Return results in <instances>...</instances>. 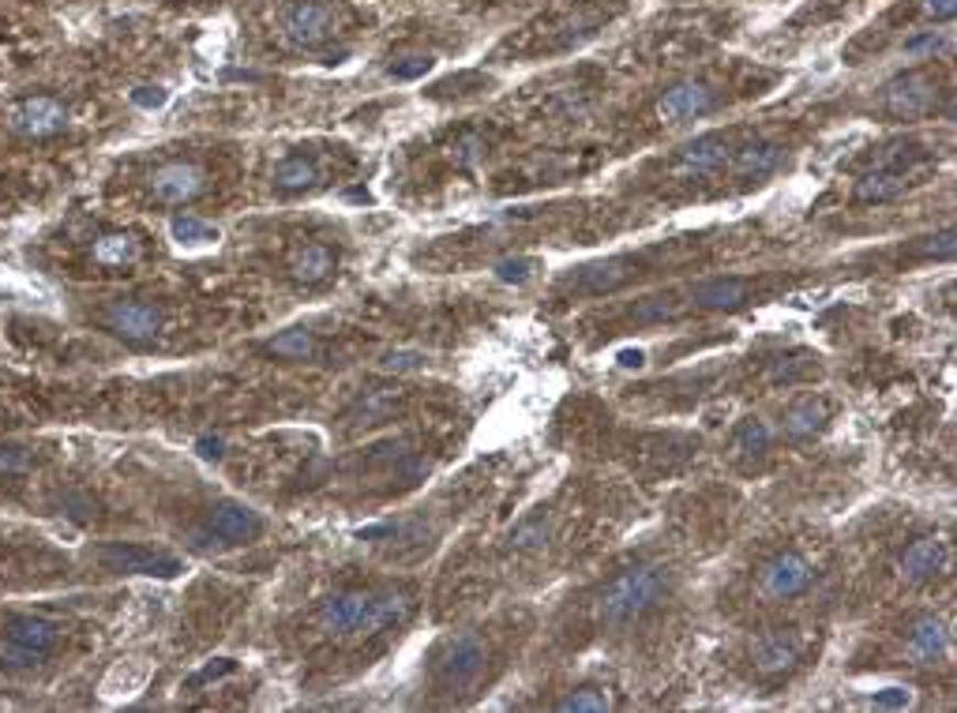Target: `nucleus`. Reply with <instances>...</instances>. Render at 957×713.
<instances>
[{
	"mask_svg": "<svg viewBox=\"0 0 957 713\" xmlns=\"http://www.w3.org/2000/svg\"><path fill=\"white\" fill-rule=\"evenodd\" d=\"M669 593V571L658 563H642L616 574L597 597V624L605 630H624L653 612Z\"/></svg>",
	"mask_w": 957,
	"mask_h": 713,
	"instance_id": "f257e3e1",
	"label": "nucleus"
},
{
	"mask_svg": "<svg viewBox=\"0 0 957 713\" xmlns=\"http://www.w3.org/2000/svg\"><path fill=\"white\" fill-rule=\"evenodd\" d=\"M485 661H488L485 643H481L473 630H462V635H454V638H447V643H443V650L436 654L432 672H436V680H440L443 688L459 691V688H470V683L477 680L481 669H485Z\"/></svg>",
	"mask_w": 957,
	"mask_h": 713,
	"instance_id": "f03ea898",
	"label": "nucleus"
},
{
	"mask_svg": "<svg viewBox=\"0 0 957 713\" xmlns=\"http://www.w3.org/2000/svg\"><path fill=\"white\" fill-rule=\"evenodd\" d=\"M334 26H339V12H334V4H327V0H297V4H289L286 12H282V34H286L297 50H316V45H323L334 34Z\"/></svg>",
	"mask_w": 957,
	"mask_h": 713,
	"instance_id": "7ed1b4c3",
	"label": "nucleus"
},
{
	"mask_svg": "<svg viewBox=\"0 0 957 713\" xmlns=\"http://www.w3.org/2000/svg\"><path fill=\"white\" fill-rule=\"evenodd\" d=\"M938 102L935 79H927L924 72H905V76L890 79L882 87V113H890L893 121H916L927 117Z\"/></svg>",
	"mask_w": 957,
	"mask_h": 713,
	"instance_id": "20e7f679",
	"label": "nucleus"
},
{
	"mask_svg": "<svg viewBox=\"0 0 957 713\" xmlns=\"http://www.w3.org/2000/svg\"><path fill=\"white\" fill-rule=\"evenodd\" d=\"M8 128H12L15 135H23V140H50V135L68 128V109L50 95L23 98V102L8 113Z\"/></svg>",
	"mask_w": 957,
	"mask_h": 713,
	"instance_id": "39448f33",
	"label": "nucleus"
},
{
	"mask_svg": "<svg viewBox=\"0 0 957 713\" xmlns=\"http://www.w3.org/2000/svg\"><path fill=\"white\" fill-rule=\"evenodd\" d=\"M207 191V173L204 166L196 162H166L151 173V196L158 204H169V207H180V204H191Z\"/></svg>",
	"mask_w": 957,
	"mask_h": 713,
	"instance_id": "423d86ee",
	"label": "nucleus"
},
{
	"mask_svg": "<svg viewBox=\"0 0 957 713\" xmlns=\"http://www.w3.org/2000/svg\"><path fill=\"white\" fill-rule=\"evenodd\" d=\"M811 579H815V571H811V563L804 560V556L781 552L759 571V590H762V597H770V601H789V597H796V593H804L811 586Z\"/></svg>",
	"mask_w": 957,
	"mask_h": 713,
	"instance_id": "0eeeda50",
	"label": "nucleus"
},
{
	"mask_svg": "<svg viewBox=\"0 0 957 713\" xmlns=\"http://www.w3.org/2000/svg\"><path fill=\"white\" fill-rule=\"evenodd\" d=\"M102 323L124 342H151L162 331V312L147 300H117L102 312Z\"/></svg>",
	"mask_w": 957,
	"mask_h": 713,
	"instance_id": "6e6552de",
	"label": "nucleus"
},
{
	"mask_svg": "<svg viewBox=\"0 0 957 713\" xmlns=\"http://www.w3.org/2000/svg\"><path fill=\"white\" fill-rule=\"evenodd\" d=\"M98 560L117 574H158V579H173V574L180 571V563L173 560V556L151 552V548H140V545H102L98 548Z\"/></svg>",
	"mask_w": 957,
	"mask_h": 713,
	"instance_id": "1a4fd4ad",
	"label": "nucleus"
},
{
	"mask_svg": "<svg viewBox=\"0 0 957 713\" xmlns=\"http://www.w3.org/2000/svg\"><path fill=\"white\" fill-rule=\"evenodd\" d=\"M717 106V95L710 84L702 79H683V84L669 87L658 102V117L664 124H680V121H695V117L710 113Z\"/></svg>",
	"mask_w": 957,
	"mask_h": 713,
	"instance_id": "9d476101",
	"label": "nucleus"
},
{
	"mask_svg": "<svg viewBox=\"0 0 957 713\" xmlns=\"http://www.w3.org/2000/svg\"><path fill=\"white\" fill-rule=\"evenodd\" d=\"M369 597L372 590H339L331 593V597L319 601L316 608V627L323 630V635H353L364 616V608H369Z\"/></svg>",
	"mask_w": 957,
	"mask_h": 713,
	"instance_id": "9b49d317",
	"label": "nucleus"
},
{
	"mask_svg": "<svg viewBox=\"0 0 957 713\" xmlns=\"http://www.w3.org/2000/svg\"><path fill=\"white\" fill-rule=\"evenodd\" d=\"M414 593L409 590H376L369 597V608H364V616H361V624H358V635H364V638H372V635H380V630H391V627H398V624H406L409 616H414Z\"/></svg>",
	"mask_w": 957,
	"mask_h": 713,
	"instance_id": "f8f14e48",
	"label": "nucleus"
},
{
	"mask_svg": "<svg viewBox=\"0 0 957 713\" xmlns=\"http://www.w3.org/2000/svg\"><path fill=\"white\" fill-rule=\"evenodd\" d=\"M733 158V147L722 132H706L698 140H691L688 147L680 151V162H676V173L680 177H706V173H717L728 166Z\"/></svg>",
	"mask_w": 957,
	"mask_h": 713,
	"instance_id": "ddd939ff",
	"label": "nucleus"
},
{
	"mask_svg": "<svg viewBox=\"0 0 957 713\" xmlns=\"http://www.w3.org/2000/svg\"><path fill=\"white\" fill-rule=\"evenodd\" d=\"M631 260H605V263H590V267H579L574 274L563 278V289L568 294H613V289L624 286L631 278Z\"/></svg>",
	"mask_w": 957,
	"mask_h": 713,
	"instance_id": "4468645a",
	"label": "nucleus"
},
{
	"mask_svg": "<svg viewBox=\"0 0 957 713\" xmlns=\"http://www.w3.org/2000/svg\"><path fill=\"white\" fill-rule=\"evenodd\" d=\"M946 563V545L938 537H916L905 552L898 556V574L909 582V586H920V582L935 579Z\"/></svg>",
	"mask_w": 957,
	"mask_h": 713,
	"instance_id": "2eb2a0df",
	"label": "nucleus"
},
{
	"mask_svg": "<svg viewBox=\"0 0 957 713\" xmlns=\"http://www.w3.org/2000/svg\"><path fill=\"white\" fill-rule=\"evenodd\" d=\"M207 529H215L222 541H252V537L263 534V518L255 515L252 507L244 504H233V500H226V504H215L211 511H207Z\"/></svg>",
	"mask_w": 957,
	"mask_h": 713,
	"instance_id": "dca6fc26",
	"label": "nucleus"
},
{
	"mask_svg": "<svg viewBox=\"0 0 957 713\" xmlns=\"http://www.w3.org/2000/svg\"><path fill=\"white\" fill-rule=\"evenodd\" d=\"M800 661V646L796 638L785 635V630H766L751 643V665L762 676H781L789 672L792 665Z\"/></svg>",
	"mask_w": 957,
	"mask_h": 713,
	"instance_id": "f3484780",
	"label": "nucleus"
},
{
	"mask_svg": "<svg viewBox=\"0 0 957 713\" xmlns=\"http://www.w3.org/2000/svg\"><path fill=\"white\" fill-rule=\"evenodd\" d=\"M403 402H406V395L398 387H372V391H364L350 409H345L342 420L350 428H372V425H380V420L395 417L398 409H403Z\"/></svg>",
	"mask_w": 957,
	"mask_h": 713,
	"instance_id": "a211bd4d",
	"label": "nucleus"
},
{
	"mask_svg": "<svg viewBox=\"0 0 957 713\" xmlns=\"http://www.w3.org/2000/svg\"><path fill=\"white\" fill-rule=\"evenodd\" d=\"M747 294H751L747 278H710L691 289V305L706 308V312H728V308H740Z\"/></svg>",
	"mask_w": 957,
	"mask_h": 713,
	"instance_id": "6ab92c4d",
	"label": "nucleus"
},
{
	"mask_svg": "<svg viewBox=\"0 0 957 713\" xmlns=\"http://www.w3.org/2000/svg\"><path fill=\"white\" fill-rule=\"evenodd\" d=\"M946 654V627L943 619L935 616H920L913 627H909V657L916 665H932Z\"/></svg>",
	"mask_w": 957,
	"mask_h": 713,
	"instance_id": "aec40b11",
	"label": "nucleus"
},
{
	"mask_svg": "<svg viewBox=\"0 0 957 713\" xmlns=\"http://www.w3.org/2000/svg\"><path fill=\"white\" fill-rule=\"evenodd\" d=\"M151 676V665L143 657H132V661H117L109 676L102 680V699L106 702H121V699H132L135 691H143Z\"/></svg>",
	"mask_w": 957,
	"mask_h": 713,
	"instance_id": "412c9836",
	"label": "nucleus"
},
{
	"mask_svg": "<svg viewBox=\"0 0 957 713\" xmlns=\"http://www.w3.org/2000/svg\"><path fill=\"white\" fill-rule=\"evenodd\" d=\"M334 271V252L327 249V244H308V249H300L294 260H289V278L297 282V286H319L323 278H331Z\"/></svg>",
	"mask_w": 957,
	"mask_h": 713,
	"instance_id": "4be33fe9",
	"label": "nucleus"
},
{
	"mask_svg": "<svg viewBox=\"0 0 957 713\" xmlns=\"http://www.w3.org/2000/svg\"><path fill=\"white\" fill-rule=\"evenodd\" d=\"M905 173H893V169H868L853 188V199L856 204H890L905 191Z\"/></svg>",
	"mask_w": 957,
	"mask_h": 713,
	"instance_id": "5701e85b",
	"label": "nucleus"
},
{
	"mask_svg": "<svg viewBox=\"0 0 957 713\" xmlns=\"http://www.w3.org/2000/svg\"><path fill=\"white\" fill-rule=\"evenodd\" d=\"M823 425H826V402L823 398L796 402V406H789L785 417H781V432H785L789 440H811L815 432H823Z\"/></svg>",
	"mask_w": 957,
	"mask_h": 713,
	"instance_id": "b1692460",
	"label": "nucleus"
},
{
	"mask_svg": "<svg viewBox=\"0 0 957 713\" xmlns=\"http://www.w3.org/2000/svg\"><path fill=\"white\" fill-rule=\"evenodd\" d=\"M781 158H785V151L778 143H751V147L736 151L728 158V166H733L736 177H766V173L781 166Z\"/></svg>",
	"mask_w": 957,
	"mask_h": 713,
	"instance_id": "393cba45",
	"label": "nucleus"
},
{
	"mask_svg": "<svg viewBox=\"0 0 957 713\" xmlns=\"http://www.w3.org/2000/svg\"><path fill=\"white\" fill-rule=\"evenodd\" d=\"M90 255H95L98 267H132L143 255V249L132 233H102L95 241V249H90Z\"/></svg>",
	"mask_w": 957,
	"mask_h": 713,
	"instance_id": "a878e982",
	"label": "nucleus"
},
{
	"mask_svg": "<svg viewBox=\"0 0 957 713\" xmlns=\"http://www.w3.org/2000/svg\"><path fill=\"white\" fill-rule=\"evenodd\" d=\"M766 451H770V428H766L759 417L740 420L733 432V443H728V454H733L736 462H751V459H762Z\"/></svg>",
	"mask_w": 957,
	"mask_h": 713,
	"instance_id": "bb28decb",
	"label": "nucleus"
},
{
	"mask_svg": "<svg viewBox=\"0 0 957 713\" xmlns=\"http://www.w3.org/2000/svg\"><path fill=\"white\" fill-rule=\"evenodd\" d=\"M8 638H12V643H23V646H34V650H42V654H50L53 646H57V638H61V627L50 624V619H42V616H20V619H12V624H8Z\"/></svg>",
	"mask_w": 957,
	"mask_h": 713,
	"instance_id": "cd10ccee",
	"label": "nucleus"
},
{
	"mask_svg": "<svg viewBox=\"0 0 957 713\" xmlns=\"http://www.w3.org/2000/svg\"><path fill=\"white\" fill-rule=\"evenodd\" d=\"M271 180H275L278 191H305L319 180V166L312 158H305V154H289V158H282L275 166Z\"/></svg>",
	"mask_w": 957,
	"mask_h": 713,
	"instance_id": "c85d7f7f",
	"label": "nucleus"
},
{
	"mask_svg": "<svg viewBox=\"0 0 957 713\" xmlns=\"http://www.w3.org/2000/svg\"><path fill=\"white\" fill-rule=\"evenodd\" d=\"M263 350L271 356H282V361H308V356L316 353V338L312 331H305V327H289V331L267 338Z\"/></svg>",
	"mask_w": 957,
	"mask_h": 713,
	"instance_id": "c756f323",
	"label": "nucleus"
},
{
	"mask_svg": "<svg viewBox=\"0 0 957 713\" xmlns=\"http://www.w3.org/2000/svg\"><path fill=\"white\" fill-rule=\"evenodd\" d=\"M549 537H552L549 518L534 515V518H526V523H518L515 529H510L507 548H510V552H537V548L549 545Z\"/></svg>",
	"mask_w": 957,
	"mask_h": 713,
	"instance_id": "7c9ffc66",
	"label": "nucleus"
},
{
	"mask_svg": "<svg viewBox=\"0 0 957 713\" xmlns=\"http://www.w3.org/2000/svg\"><path fill=\"white\" fill-rule=\"evenodd\" d=\"M920 158H924V151H920L916 143L898 140V143H887V147H882L879 154H875V158H871V169H893V173H905V169L913 166V162H920Z\"/></svg>",
	"mask_w": 957,
	"mask_h": 713,
	"instance_id": "2f4dec72",
	"label": "nucleus"
},
{
	"mask_svg": "<svg viewBox=\"0 0 957 713\" xmlns=\"http://www.w3.org/2000/svg\"><path fill=\"white\" fill-rule=\"evenodd\" d=\"M556 710H563V713H605V710H613V699H608L601 688H579V691L563 694V699L556 702Z\"/></svg>",
	"mask_w": 957,
	"mask_h": 713,
	"instance_id": "473e14b6",
	"label": "nucleus"
},
{
	"mask_svg": "<svg viewBox=\"0 0 957 713\" xmlns=\"http://www.w3.org/2000/svg\"><path fill=\"white\" fill-rule=\"evenodd\" d=\"M169 233L177 244H207V241H218V230L215 226H207L204 218L196 215H177L169 222Z\"/></svg>",
	"mask_w": 957,
	"mask_h": 713,
	"instance_id": "72a5a7b5",
	"label": "nucleus"
},
{
	"mask_svg": "<svg viewBox=\"0 0 957 713\" xmlns=\"http://www.w3.org/2000/svg\"><path fill=\"white\" fill-rule=\"evenodd\" d=\"M45 654L34 650V646H23V643H12L8 638L4 646H0V669H34V665H42Z\"/></svg>",
	"mask_w": 957,
	"mask_h": 713,
	"instance_id": "f704fd0d",
	"label": "nucleus"
},
{
	"mask_svg": "<svg viewBox=\"0 0 957 713\" xmlns=\"http://www.w3.org/2000/svg\"><path fill=\"white\" fill-rule=\"evenodd\" d=\"M380 369L383 372H421L425 369V353L421 350H391V353H383V361H380Z\"/></svg>",
	"mask_w": 957,
	"mask_h": 713,
	"instance_id": "c9c22d12",
	"label": "nucleus"
},
{
	"mask_svg": "<svg viewBox=\"0 0 957 713\" xmlns=\"http://www.w3.org/2000/svg\"><path fill=\"white\" fill-rule=\"evenodd\" d=\"M432 57H428V53H417V57H406L403 64H391L387 68V76L391 79H398V84H409V79H421L425 72H432Z\"/></svg>",
	"mask_w": 957,
	"mask_h": 713,
	"instance_id": "e433bc0d",
	"label": "nucleus"
},
{
	"mask_svg": "<svg viewBox=\"0 0 957 713\" xmlns=\"http://www.w3.org/2000/svg\"><path fill=\"white\" fill-rule=\"evenodd\" d=\"M913 255H924V260H950V255H954V230L924 237V244H916Z\"/></svg>",
	"mask_w": 957,
	"mask_h": 713,
	"instance_id": "4c0bfd02",
	"label": "nucleus"
},
{
	"mask_svg": "<svg viewBox=\"0 0 957 713\" xmlns=\"http://www.w3.org/2000/svg\"><path fill=\"white\" fill-rule=\"evenodd\" d=\"M534 271H537L534 260H499L496 263V278L499 282H515V286H522Z\"/></svg>",
	"mask_w": 957,
	"mask_h": 713,
	"instance_id": "58836bf2",
	"label": "nucleus"
},
{
	"mask_svg": "<svg viewBox=\"0 0 957 713\" xmlns=\"http://www.w3.org/2000/svg\"><path fill=\"white\" fill-rule=\"evenodd\" d=\"M481 151H485V140H481V135H462V140H454L451 158L459 162V166H470V162L481 158Z\"/></svg>",
	"mask_w": 957,
	"mask_h": 713,
	"instance_id": "ea45409f",
	"label": "nucleus"
},
{
	"mask_svg": "<svg viewBox=\"0 0 957 713\" xmlns=\"http://www.w3.org/2000/svg\"><path fill=\"white\" fill-rule=\"evenodd\" d=\"M943 34L938 31H927L924 39H913V42H905V53L909 57H935L938 50H943Z\"/></svg>",
	"mask_w": 957,
	"mask_h": 713,
	"instance_id": "a19ab883",
	"label": "nucleus"
},
{
	"mask_svg": "<svg viewBox=\"0 0 957 713\" xmlns=\"http://www.w3.org/2000/svg\"><path fill=\"white\" fill-rule=\"evenodd\" d=\"M909 702H913V694H909L905 688H887V691L875 694L871 706H875V710H905Z\"/></svg>",
	"mask_w": 957,
	"mask_h": 713,
	"instance_id": "79ce46f5",
	"label": "nucleus"
},
{
	"mask_svg": "<svg viewBox=\"0 0 957 713\" xmlns=\"http://www.w3.org/2000/svg\"><path fill=\"white\" fill-rule=\"evenodd\" d=\"M128 98H132V106H140V109H158V106H166L169 90L166 87H135Z\"/></svg>",
	"mask_w": 957,
	"mask_h": 713,
	"instance_id": "37998d69",
	"label": "nucleus"
},
{
	"mask_svg": "<svg viewBox=\"0 0 957 713\" xmlns=\"http://www.w3.org/2000/svg\"><path fill=\"white\" fill-rule=\"evenodd\" d=\"M669 312H672V308L664 305V297H646L631 316L638 319V323H650V319H664Z\"/></svg>",
	"mask_w": 957,
	"mask_h": 713,
	"instance_id": "c03bdc74",
	"label": "nucleus"
},
{
	"mask_svg": "<svg viewBox=\"0 0 957 713\" xmlns=\"http://www.w3.org/2000/svg\"><path fill=\"white\" fill-rule=\"evenodd\" d=\"M233 669H237L233 657H218V661H211L204 672L196 676V680H191V688H199V683H211V680H222V676H230Z\"/></svg>",
	"mask_w": 957,
	"mask_h": 713,
	"instance_id": "a18cd8bd",
	"label": "nucleus"
},
{
	"mask_svg": "<svg viewBox=\"0 0 957 713\" xmlns=\"http://www.w3.org/2000/svg\"><path fill=\"white\" fill-rule=\"evenodd\" d=\"M954 12H957V0H924V15H927V20H935V23L950 20Z\"/></svg>",
	"mask_w": 957,
	"mask_h": 713,
	"instance_id": "49530a36",
	"label": "nucleus"
},
{
	"mask_svg": "<svg viewBox=\"0 0 957 713\" xmlns=\"http://www.w3.org/2000/svg\"><path fill=\"white\" fill-rule=\"evenodd\" d=\"M196 451L204 454V459H222V440H218V436H199Z\"/></svg>",
	"mask_w": 957,
	"mask_h": 713,
	"instance_id": "de8ad7c7",
	"label": "nucleus"
},
{
	"mask_svg": "<svg viewBox=\"0 0 957 713\" xmlns=\"http://www.w3.org/2000/svg\"><path fill=\"white\" fill-rule=\"evenodd\" d=\"M619 364H624V369H642V350H619V356H616Z\"/></svg>",
	"mask_w": 957,
	"mask_h": 713,
	"instance_id": "09e8293b",
	"label": "nucleus"
}]
</instances>
